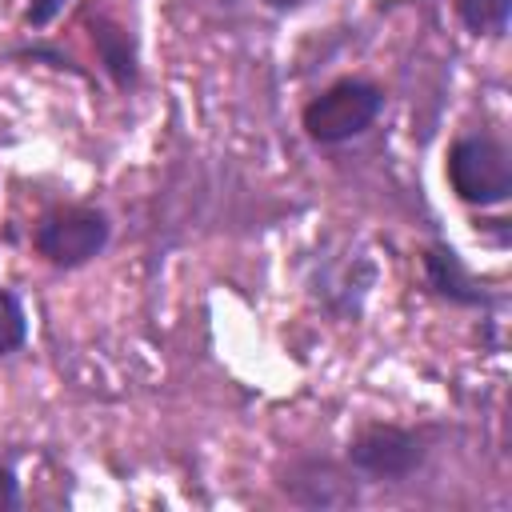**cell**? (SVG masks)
<instances>
[{
    "mask_svg": "<svg viewBox=\"0 0 512 512\" xmlns=\"http://www.w3.org/2000/svg\"><path fill=\"white\" fill-rule=\"evenodd\" d=\"M384 108V92L368 80H336L328 84L320 96H312L304 104V132L316 140V144H344L360 132L372 128V120L380 116Z\"/></svg>",
    "mask_w": 512,
    "mask_h": 512,
    "instance_id": "cell-1",
    "label": "cell"
},
{
    "mask_svg": "<svg viewBox=\"0 0 512 512\" xmlns=\"http://www.w3.org/2000/svg\"><path fill=\"white\" fill-rule=\"evenodd\" d=\"M448 184L464 204H480V208L504 204L512 192L508 148L488 132L460 136L448 148Z\"/></svg>",
    "mask_w": 512,
    "mask_h": 512,
    "instance_id": "cell-2",
    "label": "cell"
},
{
    "mask_svg": "<svg viewBox=\"0 0 512 512\" xmlns=\"http://www.w3.org/2000/svg\"><path fill=\"white\" fill-rule=\"evenodd\" d=\"M108 236H112V224H108V216L100 208L72 204V208L48 212L36 224L32 244L52 268H80V264H88L92 256L104 252Z\"/></svg>",
    "mask_w": 512,
    "mask_h": 512,
    "instance_id": "cell-3",
    "label": "cell"
},
{
    "mask_svg": "<svg viewBox=\"0 0 512 512\" xmlns=\"http://www.w3.org/2000/svg\"><path fill=\"white\" fill-rule=\"evenodd\" d=\"M348 460L372 480H404L424 464V440L396 424H368L352 436Z\"/></svg>",
    "mask_w": 512,
    "mask_h": 512,
    "instance_id": "cell-4",
    "label": "cell"
},
{
    "mask_svg": "<svg viewBox=\"0 0 512 512\" xmlns=\"http://www.w3.org/2000/svg\"><path fill=\"white\" fill-rule=\"evenodd\" d=\"M424 276H428V288H432L436 296L452 300V304H484V296H480L472 272H468V268L460 264V256H456L452 248H444V244H436V248L424 252Z\"/></svg>",
    "mask_w": 512,
    "mask_h": 512,
    "instance_id": "cell-5",
    "label": "cell"
},
{
    "mask_svg": "<svg viewBox=\"0 0 512 512\" xmlns=\"http://www.w3.org/2000/svg\"><path fill=\"white\" fill-rule=\"evenodd\" d=\"M92 44H96V56H100V64H104V72L112 76V84L116 88H132L136 84V44H132V36L116 24V20H104V16H96L92 24Z\"/></svg>",
    "mask_w": 512,
    "mask_h": 512,
    "instance_id": "cell-6",
    "label": "cell"
},
{
    "mask_svg": "<svg viewBox=\"0 0 512 512\" xmlns=\"http://www.w3.org/2000/svg\"><path fill=\"white\" fill-rule=\"evenodd\" d=\"M456 16L472 36H504L512 0H456Z\"/></svg>",
    "mask_w": 512,
    "mask_h": 512,
    "instance_id": "cell-7",
    "label": "cell"
},
{
    "mask_svg": "<svg viewBox=\"0 0 512 512\" xmlns=\"http://www.w3.org/2000/svg\"><path fill=\"white\" fill-rule=\"evenodd\" d=\"M28 340V316L16 292H0V356L16 352Z\"/></svg>",
    "mask_w": 512,
    "mask_h": 512,
    "instance_id": "cell-8",
    "label": "cell"
},
{
    "mask_svg": "<svg viewBox=\"0 0 512 512\" xmlns=\"http://www.w3.org/2000/svg\"><path fill=\"white\" fill-rule=\"evenodd\" d=\"M64 4H68V0H32V4H28V12H24V20H28L32 28H44V24L64 8Z\"/></svg>",
    "mask_w": 512,
    "mask_h": 512,
    "instance_id": "cell-9",
    "label": "cell"
},
{
    "mask_svg": "<svg viewBox=\"0 0 512 512\" xmlns=\"http://www.w3.org/2000/svg\"><path fill=\"white\" fill-rule=\"evenodd\" d=\"M12 508H20V484H16L12 468L0 464V512H12Z\"/></svg>",
    "mask_w": 512,
    "mask_h": 512,
    "instance_id": "cell-10",
    "label": "cell"
}]
</instances>
